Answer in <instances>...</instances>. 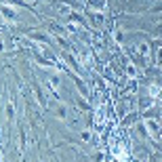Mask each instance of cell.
Here are the masks:
<instances>
[{"instance_id":"1","label":"cell","mask_w":162,"mask_h":162,"mask_svg":"<svg viewBox=\"0 0 162 162\" xmlns=\"http://www.w3.org/2000/svg\"><path fill=\"white\" fill-rule=\"evenodd\" d=\"M2 13L7 15V19H13L15 17V11H8V8H2Z\"/></svg>"},{"instance_id":"2","label":"cell","mask_w":162,"mask_h":162,"mask_svg":"<svg viewBox=\"0 0 162 162\" xmlns=\"http://www.w3.org/2000/svg\"><path fill=\"white\" fill-rule=\"evenodd\" d=\"M82 141H91V133H89V131L82 133Z\"/></svg>"},{"instance_id":"3","label":"cell","mask_w":162,"mask_h":162,"mask_svg":"<svg viewBox=\"0 0 162 162\" xmlns=\"http://www.w3.org/2000/svg\"><path fill=\"white\" fill-rule=\"evenodd\" d=\"M0 51H4V44H2V40H0Z\"/></svg>"}]
</instances>
